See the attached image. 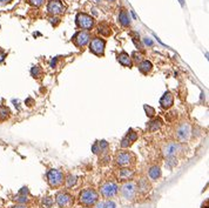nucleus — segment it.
I'll use <instances>...</instances> for the list:
<instances>
[{"instance_id":"nucleus-14","label":"nucleus","mask_w":209,"mask_h":208,"mask_svg":"<svg viewBox=\"0 0 209 208\" xmlns=\"http://www.w3.org/2000/svg\"><path fill=\"white\" fill-rule=\"evenodd\" d=\"M174 104V97L170 92H166L160 99V106L163 110H169Z\"/></svg>"},{"instance_id":"nucleus-27","label":"nucleus","mask_w":209,"mask_h":208,"mask_svg":"<svg viewBox=\"0 0 209 208\" xmlns=\"http://www.w3.org/2000/svg\"><path fill=\"white\" fill-rule=\"evenodd\" d=\"M98 143H99V147H100V149H101V154H102V153H103V154H107L108 147H109L108 142H107L106 140H100V141H98Z\"/></svg>"},{"instance_id":"nucleus-15","label":"nucleus","mask_w":209,"mask_h":208,"mask_svg":"<svg viewBox=\"0 0 209 208\" xmlns=\"http://www.w3.org/2000/svg\"><path fill=\"white\" fill-rule=\"evenodd\" d=\"M151 188H152L151 183H149L148 179H146V178H141L138 182V185H136V189L141 194H147L151 191Z\"/></svg>"},{"instance_id":"nucleus-7","label":"nucleus","mask_w":209,"mask_h":208,"mask_svg":"<svg viewBox=\"0 0 209 208\" xmlns=\"http://www.w3.org/2000/svg\"><path fill=\"white\" fill-rule=\"evenodd\" d=\"M119 192V187L115 182L112 181H106L100 186V193L105 199H111L113 196L118 194Z\"/></svg>"},{"instance_id":"nucleus-48","label":"nucleus","mask_w":209,"mask_h":208,"mask_svg":"<svg viewBox=\"0 0 209 208\" xmlns=\"http://www.w3.org/2000/svg\"><path fill=\"white\" fill-rule=\"evenodd\" d=\"M85 208H91V207H85Z\"/></svg>"},{"instance_id":"nucleus-28","label":"nucleus","mask_w":209,"mask_h":208,"mask_svg":"<svg viewBox=\"0 0 209 208\" xmlns=\"http://www.w3.org/2000/svg\"><path fill=\"white\" fill-rule=\"evenodd\" d=\"M143 110L146 112V114H147V116L148 118H154V115H155V110H154L152 106H148V105H145L143 106Z\"/></svg>"},{"instance_id":"nucleus-10","label":"nucleus","mask_w":209,"mask_h":208,"mask_svg":"<svg viewBox=\"0 0 209 208\" xmlns=\"http://www.w3.org/2000/svg\"><path fill=\"white\" fill-rule=\"evenodd\" d=\"M66 7L61 0H49L47 4V12L52 15H59L65 12Z\"/></svg>"},{"instance_id":"nucleus-16","label":"nucleus","mask_w":209,"mask_h":208,"mask_svg":"<svg viewBox=\"0 0 209 208\" xmlns=\"http://www.w3.org/2000/svg\"><path fill=\"white\" fill-rule=\"evenodd\" d=\"M118 61L120 62V65L125 66V67H132L133 66V60L129 56V54H127L126 52H121L118 54Z\"/></svg>"},{"instance_id":"nucleus-13","label":"nucleus","mask_w":209,"mask_h":208,"mask_svg":"<svg viewBox=\"0 0 209 208\" xmlns=\"http://www.w3.org/2000/svg\"><path fill=\"white\" fill-rule=\"evenodd\" d=\"M134 175H135L134 169L128 167H121L116 172V178L119 181H129L134 178Z\"/></svg>"},{"instance_id":"nucleus-46","label":"nucleus","mask_w":209,"mask_h":208,"mask_svg":"<svg viewBox=\"0 0 209 208\" xmlns=\"http://www.w3.org/2000/svg\"><path fill=\"white\" fill-rule=\"evenodd\" d=\"M95 1H97V2H100V1H101V0H95Z\"/></svg>"},{"instance_id":"nucleus-23","label":"nucleus","mask_w":209,"mask_h":208,"mask_svg":"<svg viewBox=\"0 0 209 208\" xmlns=\"http://www.w3.org/2000/svg\"><path fill=\"white\" fill-rule=\"evenodd\" d=\"M65 186L67 187V188H72L73 186H75V183H76V176L75 175H73V174H70V175H67L66 176V179H65Z\"/></svg>"},{"instance_id":"nucleus-5","label":"nucleus","mask_w":209,"mask_h":208,"mask_svg":"<svg viewBox=\"0 0 209 208\" xmlns=\"http://www.w3.org/2000/svg\"><path fill=\"white\" fill-rule=\"evenodd\" d=\"M89 44V51L92 53H94L95 56H102L105 54V48H106V40L100 38V37H95L93 39H91Z\"/></svg>"},{"instance_id":"nucleus-35","label":"nucleus","mask_w":209,"mask_h":208,"mask_svg":"<svg viewBox=\"0 0 209 208\" xmlns=\"http://www.w3.org/2000/svg\"><path fill=\"white\" fill-rule=\"evenodd\" d=\"M103 207L105 208H116V205L114 201H107L106 203H103Z\"/></svg>"},{"instance_id":"nucleus-47","label":"nucleus","mask_w":209,"mask_h":208,"mask_svg":"<svg viewBox=\"0 0 209 208\" xmlns=\"http://www.w3.org/2000/svg\"><path fill=\"white\" fill-rule=\"evenodd\" d=\"M108 1H115V0H108Z\"/></svg>"},{"instance_id":"nucleus-9","label":"nucleus","mask_w":209,"mask_h":208,"mask_svg":"<svg viewBox=\"0 0 209 208\" xmlns=\"http://www.w3.org/2000/svg\"><path fill=\"white\" fill-rule=\"evenodd\" d=\"M135 158L130 152H119L115 155V162L119 167H128L134 162Z\"/></svg>"},{"instance_id":"nucleus-42","label":"nucleus","mask_w":209,"mask_h":208,"mask_svg":"<svg viewBox=\"0 0 209 208\" xmlns=\"http://www.w3.org/2000/svg\"><path fill=\"white\" fill-rule=\"evenodd\" d=\"M95 205H97V206H95V208H105V207H103V202H97Z\"/></svg>"},{"instance_id":"nucleus-6","label":"nucleus","mask_w":209,"mask_h":208,"mask_svg":"<svg viewBox=\"0 0 209 208\" xmlns=\"http://www.w3.org/2000/svg\"><path fill=\"white\" fill-rule=\"evenodd\" d=\"M121 194L125 197L126 200H134L135 196L138 194V189H136V183L134 181H126L125 183L121 186Z\"/></svg>"},{"instance_id":"nucleus-21","label":"nucleus","mask_w":209,"mask_h":208,"mask_svg":"<svg viewBox=\"0 0 209 208\" xmlns=\"http://www.w3.org/2000/svg\"><path fill=\"white\" fill-rule=\"evenodd\" d=\"M98 32L102 37H109L112 34V28L107 23H101L98 26Z\"/></svg>"},{"instance_id":"nucleus-19","label":"nucleus","mask_w":209,"mask_h":208,"mask_svg":"<svg viewBox=\"0 0 209 208\" xmlns=\"http://www.w3.org/2000/svg\"><path fill=\"white\" fill-rule=\"evenodd\" d=\"M119 23L124 26V27H128L130 25V19H129V15L128 12L126 11L125 8H122L119 13Z\"/></svg>"},{"instance_id":"nucleus-39","label":"nucleus","mask_w":209,"mask_h":208,"mask_svg":"<svg viewBox=\"0 0 209 208\" xmlns=\"http://www.w3.org/2000/svg\"><path fill=\"white\" fill-rule=\"evenodd\" d=\"M25 102H26V105H27V106H32V105L34 104V100H33L32 98H28V99L26 100V101H25Z\"/></svg>"},{"instance_id":"nucleus-26","label":"nucleus","mask_w":209,"mask_h":208,"mask_svg":"<svg viewBox=\"0 0 209 208\" xmlns=\"http://www.w3.org/2000/svg\"><path fill=\"white\" fill-rule=\"evenodd\" d=\"M125 137L128 139V140H129L132 143H134V142L138 140V133H136V132H134L133 129H129V131L127 132V134H126Z\"/></svg>"},{"instance_id":"nucleus-34","label":"nucleus","mask_w":209,"mask_h":208,"mask_svg":"<svg viewBox=\"0 0 209 208\" xmlns=\"http://www.w3.org/2000/svg\"><path fill=\"white\" fill-rule=\"evenodd\" d=\"M92 152L93 154H95V155H99V154H101V149H100V147H99V143L98 141L92 146Z\"/></svg>"},{"instance_id":"nucleus-22","label":"nucleus","mask_w":209,"mask_h":208,"mask_svg":"<svg viewBox=\"0 0 209 208\" xmlns=\"http://www.w3.org/2000/svg\"><path fill=\"white\" fill-rule=\"evenodd\" d=\"M10 116H11L10 108L7 106H5V105H0V122L6 121Z\"/></svg>"},{"instance_id":"nucleus-3","label":"nucleus","mask_w":209,"mask_h":208,"mask_svg":"<svg viewBox=\"0 0 209 208\" xmlns=\"http://www.w3.org/2000/svg\"><path fill=\"white\" fill-rule=\"evenodd\" d=\"M65 180L64 173L59 169H49L47 172V182L51 187L53 188H58L60 186H62Z\"/></svg>"},{"instance_id":"nucleus-43","label":"nucleus","mask_w":209,"mask_h":208,"mask_svg":"<svg viewBox=\"0 0 209 208\" xmlns=\"http://www.w3.org/2000/svg\"><path fill=\"white\" fill-rule=\"evenodd\" d=\"M11 208H26V207H25L24 205H20V203H19V205H15V206H13V207H11Z\"/></svg>"},{"instance_id":"nucleus-33","label":"nucleus","mask_w":209,"mask_h":208,"mask_svg":"<svg viewBox=\"0 0 209 208\" xmlns=\"http://www.w3.org/2000/svg\"><path fill=\"white\" fill-rule=\"evenodd\" d=\"M15 200H16L18 203H20V205H25V203L28 201V197L26 196V195H18V196L15 197Z\"/></svg>"},{"instance_id":"nucleus-36","label":"nucleus","mask_w":209,"mask_h":208,"mask_svg":"<svg viewBox=\"0 0 209 208\" xmlns=\"http://www.w3.org/2000/svg\"><path fill=\"white\" fill-rule=\"evenodd\" d=\"M29 194V191H28V188L27 187H22L20 191H19V195H27Z\"/></svg>"},{"instance_id":"nucleus-25","label":"nucleus","mask_w":209,"mask_h":208,"mask_svg":"<svg viewBox=\"0 0 209 208\" xmlns=\"http://www.w3.org/2000/svg\"><path fill=\"white\" fill-rule=\"evenodd\" d=\"M41 206L43 208H51L53 206V199L51 196H43L41 199Z\"/></svg>"},{"instance_id":"nucleus-38","label":"nucleus","mask_w":209,"mask_h":208,"mask_svg":"<svg viewBox=\"0 0 209 208\" xmlns=\"http://www.w3.org/2000/svg\"><path fill=\"white\" fill-rule=\"evenodd\" d=\"M56 64H58V58H54V59H52V60H51V64H49V66L54 68V67L56 66Z\"/></svg>"},{"instance_id":"nucleus-8","label":"nucleus","mask_w":209,"mask_h":208,"mask_svg":"<svg viewBox=\"0 0 209 208\" xmlns=\"http://www.w3.org/2000/svg\"><path fill=\"white\" fill-rule=\"evenodd\" d=\"M91 39H92L91 33L88 31H84L82 29V31H80V32H78V33L74 34L72 41L74 42V45L78 48H82L86 45H88V42L91 41Z\"/></svg>"},{"instance_id":"nucleus-30","label":"nucleus","mask_w":209,"mask_h":208,"mask_svg":"<svg viewBox=\"0 0 209 208\" xmlns=\"http://www.w3.org/2000/svg\"><path fill=\"white\" fill-rule=\"evenodd\" d=\"M166 165H168L169 168H173L174 166L178 165V160H176L174 156H172V158H166Z\"/></svg>"},{"instance_id":"nucleus-18","label":"nucleus","mask_w":209,"mask_h":208,"mask_svg":"<svg viewBox=\"0 0 209 208\" xmlns=\"http://www.w3.org/2000/svg\"><path fill=\"white\" fill-rule=\"evenodd\" d=\"M138 68L141 73L143 74H148L152 69H153V64L149 61V60H142L141 62L138 64Z\"/></svg>"},{"instance_id":"nucleus-12","label":"nucleus","mask_w":209,"mask_h":208,"mask_svg":"<svg viewBox=\"0 0 209 208\" xmlns=\"http://www.w3.org/2000/svg\"><path fill=\"white\" fill-rule=\"evenodd\" d=\"M55 202L60 208H68L73 203V197L66 192H60L56 194Z\"/></svg>"},{"instance_id":"nucleus-45","label":"nucleus","mask_w":209,"mask_h":208,"mask_svg":"<svg viewBox=\"0 0 209 208\" xmlns=\"http://www.w3.org/2000/svg\"><path fill=\"white\" fill-rule=\"evenodd\" d=\"M179 2L181 4V6H182V7L184 6V0H179Z\"/></svg>"},{"instance_id":"nucleus-32","label":"nucleus","mask_w":209,"mask_h":208,"mask_svg":"<svg viewBox=\"0 0 209 208\" xmlns=\"http://www.w3.org/2000/svg\"><path fill=\"white\" fill-rule=\"evenodd\" d=\"M27 2L33 7H40V6L43 5L45 0H27Z\"/></svg>"},{"instance_id":"nucleus-41","label":"nucleus","mask_w":209,"mask_h":208,"mask_svg":"<svg viewBox=\"0 0 209 208\" xmlns=\"http://www.w3.org/2000/svg\"><path fill=\"white\" fill-rule=\"evenodd\" d=\"M13 0H0V4L2 5H7V4H11Z\"/></svg>"},{"instance_id":"nucleus-31","label":"nucleus","mask_w":209,"mask_h":208,"mask_svg":"<svg viewBox=\"0 0 209 208\" xmlns=\"http://www.w3.org/2000/svg\"><path fill=\"white\" fill-rule=\"evenodd\" d=\"M132 145H133V143H132V142H130L128 139L126 138V137H124V138H122V140L120 141V146H121V148H129Z\"/></svg>"},{"instance_id":"nucleus-1","label":"nucleus","mask_w":209,"mask_h":208,"mask_svg":"<svg viewBox=\"0 0 209 208\" xmlns=\"http://www.w3.org/2000/svg\"><path fill=\"white\" fill-rule=\"evenodd\" d=\"M98 201H99V194L97 193V191H94L92 188L84 189L79 194V202L81 205H84V206H87V207L94 206Z\"/></svg>"},{"instance_id":"nucleus-29","label":"nucleus","mask_w":209,"mask_h":208,"mask_svg":"<svg viewBox=\"0 0 209 208\" xmlns=\"http://www.w3.org/2000/svg\"><path fill=\"white\" fill-rule=\"evenodd\" d=\"M130 58H132V60H134L136 64H139V62H141V61L143 60V56H142V54L139 53V52H133Z\"/></svg>"},{"instance_id":"nucleus-2","label":"nucleus","mask_w":209,"mask_h":208,"mask_svg":"<svg viewBox=\"0 0 209 208\" xmlns=\"http://www.w3.org/2000/svg\"><path fill=\"white\" fill-rule=\"evenodd\" d=\"M192 134V126L187 121L180 122L175 129V137L178 142H187Z\"/></svg>"},{"instance_id":"nucleus-37","label":"nucleus","mask_w":209,"mask_h":208,"mask_svg":"<svg viewBox=\"0 0 209 208\" xmlns=\"http://www.w3.org/2000/svg\"><path fill=\"white\" fill-rule=\"evenodd\" d=\"M143 42H145V45H147V46H153L154 42L152 39H149V38H145L143 39Z\"/></svg>"},{"instance_id":"nucleus-4","label":"nucleus","mask_w":209,"mask_h":208,"mask_svg":"<svg viewBox=\"0 0 209 208\" xmlns=\"http://www.w3.org/2000/svg\"><path fill=\"white\" fill-rule=\"evenodd\" d=\"M76 26L84 31H91L94 26V19L87 13H78L76 14Z\"/></svg>"},{"instance_id":"nucleus-40","label":"nucleus","mask_w":209,"mask_h":208,"mask_svg":"<svg viewBox=\"0 0 209 208\" xmlns=\"http://www.w3.org/2000/svg\"><path fill=\"white\" fill-rule=\"evenodd\" d=\"M5 58H6V53L5 52H0V64L5 60Z\"/></svg>"},{"instance_id":"nucleus-17","label":"nucleus","mask_w":209,"mask_h":208,"mask_svg":"<svg viewBox=\"0 0 209 208\" xmlns=\"http://www.w3.org/2000/svg\"><path fill=\"white\" fill-rule=\"evenodd\" d=\"M162 119L161 118H154L152 119L149 122H148V125H147V129L149 131V132H156V131H159L161 127H162Z\"/></svg>"},{"instance_id":"nucleus-20","label":"nucleus","mask_w":209,"mask_h":208,"mask_svg":"<svg viewBox=\"0 0 209 208\" xmlns=\"http://www.w3.org/2000/svg\"><path fill=\"white\" fill-rule=\"evenodd\" d=\"M148 176L151 178V180L156 181L157 179L161 178V168L159 166H153L149 168L148 170Z\"/></svg>"},{"instance_id":"nucleus-44","label":"nucleus","mask_w":209,"mask_h":208,"mask_svg":"<svg viewBox=\"0 0 209 208\" xmlns=\"http://www.w3.org/2000/svg\"><path fill=\"white\" fill-rule=\"evenodd\" d=\"M130 13H132V17H133V19H138V15L135 14L134 11H130Z\"/></svg>"},{"instance_id":"nucleus-24","label":"nucleus","mask_w":209,"mask_h":208,"mask_svg":"<svg viewBox=\"0 0 209 208\" xmlns=\"http://www.w3.org/2000/svg\"><path fill=\"white\" fill-rule=\"evenodd\" d=\"M42 73H43V71H42V68L40 66H33V67L31 68V75H32L33 78H35V79L41 78Z\"/></svg>"},{"instance_id":"nucleus-11","label":"nucleus","mask_w":209,"mask_h":208,"mask_svg":"<svg viewBox=\"0 0 209 208\" xmlns=\"http://www.w3.org/2000/svg\"><path fill=\"white\" fill-rule=\"evenodd\" d=\"M180 149H181L180 142L170 141V142L166 143L165 147L162 148V154H163L165 158H172V156H175Z\"/></svg>"}]
</instances>
